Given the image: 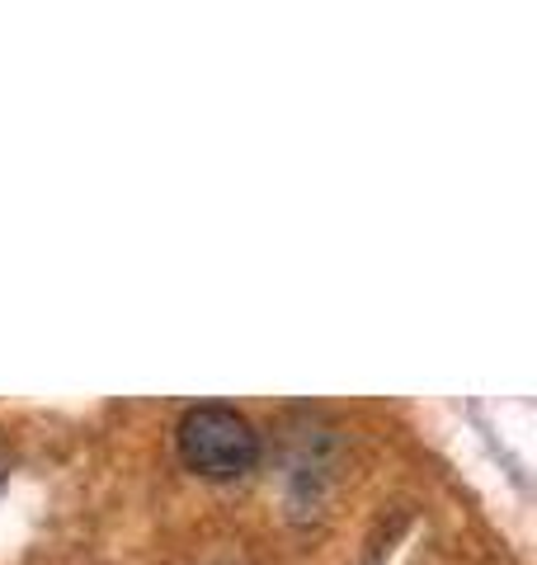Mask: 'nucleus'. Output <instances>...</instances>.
Masks as SVG:
<instances>
[{
  "mask_svg": "<svg viewBox=\"0 0 537 565\" xmlns=\"http://www.w3.org/2000/svg\"><path fill=\"white\" fill-rule=\"evenodd\" d=\"M179 457L189 471L208 476V481H236L260 462V434L236 405H189L175 429Z\"/></svg>",
  "mask_w": 537,
  "mask_h": 565,
  "instance_id": "f257e3e1",
  "label": "nucleus"
},
{
  "mask_svg": "<svg viewBox=\"0 0 537 565\" xmlns=\"http://www.w3.org/2000/svg\"><path fill=\"white\" fill-rule=\"evenodd\" d=\"M0 476H6V462H0Z\"/></svg>",
  "mask_w": 537,
  "mask_h": 565,
  "instance_id": "f03ea898",
  "label": "nucleus"
}]
</instances>
